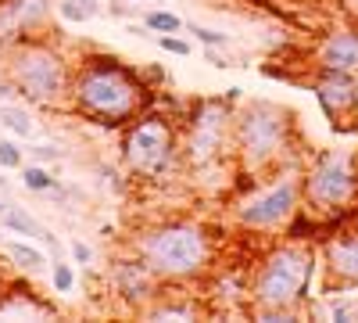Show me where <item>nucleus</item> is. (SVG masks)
Here are the masks:
<instances>
[{
	"label": "nucleus",
	"mask_w": 358,
	"mask_h": 323,
	"mask_svg": "<svg viewBox=\"0 0 358 323\" xmlns=\"http://www.w3.org/2000/svg\"><path fill=\"white\" fill-rule=\"evenodd\" d=\"M319 273V248L312 241L283 238L273 245L248 280V305L251 309H308L312 280Z\"/></svg>",
	"instance_id": "4"
},
{
	"label": "nucleus",
	"mask_w": 358,
	"mask_h": 323,
	"mask_svg": "<svg viewBox=\"0 0 358 323\" xmlns=\"http://www.w3.org/2000/svg\"><path fill=\"white\" fill-rule=\"evenodd\" d=\"M29 155H33V162H40V165H50V162L62 158V148H54V144H36V148H29Z\"/></svg>",
	"instance_id": "28"
},
{
	"label": "nucleus",
	"mask_w": 358,
	"mask_h": 323,
	"mask_svg": "<svg viewBox=\"0 0 358 323\" xmlns=\"http://www.w3.org/2000/svg\"><path fill=\"white\" fill-rule=\"evenodd\" d=\"M25 165V148L15 140H0V169H22Z\"/></svg>",
	"instance_id": "25"
},
{
	"label": "nucleus",
	"mask_w": 358,
	"mask_h": 323,
	"mask_svg": "<svg viewBox=\"0 0 358 323\" xmlns=\"http://www.w3.org/2000/svg\"><path fill=\"white\" fill-rule=\"evenodd\" d=\"M0 226L11 230V233H22V238H29V241H43L54 259H62V245H57V238H54V233H50L33 212H25L18 201H8V198L0 201Z\"/></svg>",
	"instance_id": "15"
},
{
	"label": "nucleus",
	"mask_w": 358,
	"mask_h": 323,
	"mask_svg": "<svg viewBox=\"0 0 358 323\" xmlns=\"http://www.w3.org/2000/svg\"><path fill=\"white\" fill-rule=\"evenodd\" d=\"M4 252H8V259L15 262V266L25 270V273H40V270L47 266V255H43L40 248L29 245V238H25V241H8Z\"/></svg>",
	"instance_id": "18"
},
{
	"label": "nucleus",
	"mask_w": 358,
	"mask_h": 323,
	"mask_svg": "<svg viewBox=\"0 0 358 323\" xmlns=\"http://www.w3.org/2000/svg\"><path fill=\"white\" fill-rule=\"evenodd\" d=\"M0 126H4L11 137H18V140H25V137L36 133V123L29 119V111L18 108V104H11V101L0 104Z\"/></svg>",
	"instance_id": "20"
},
{
	"label": "nucleus",
	"mask_w": 358,
	"mask_h": 323,
	"mask_svg": "<svg viewBox=\"0 0 358 323\" xmlns=\"http://www.w3.org/2000/svg\"><path fill=\"white\" fill-rule=\"evenodd\" d=\"M233 108L229 97H201L187 111V126L179 133V151L183 165L201 172L219 165L226 155H233Z\"/></svg>",
	"instance_id": "9"
},
{
	"label": "nucleus",
	"mask_w": 358,
	"mask_h": 323,
	"mask_svg": "<svg viewBox=\"0 0 358 323\" xmlns=\"http://www.w3.org/2000/svg\"><path fill=\"white\" fill-rule=\"evenodd\" d=\"M54 18V0H0V50L18 43L47 36Z\"/></svg>",
	"instance_id": "13"
},
{
	"label": "nucleus",
	"mask_w": 358,
	"mask_h": 323,
	"mask_svg": "<svg viewBox=\"0 0 358 323\" xmlns=\"http://www.w3.org/2000/svg\"><path fill=\"white\" fill-rule=\"evenodd\" d=\"M11 97H15V86H11V79H8V76H0V104L11 101Z\"/></svg>",
	"instance_id": "30"
},
{
	"label": "nucleus",
	"mask_w": 358,
	"mask_h": 323,
	"mask_svg": "<svg viewBox=\"0 0 358 323\" xmlns=\"http://www.w3.org/2000/svg\"><path fill=\"white\" fill-rule=\"evenodd\" d=\"M251 316L258 323H294V319H301L305 312L301 309H251Z\"/></svg>",
	"instance_id": "24"
},
{
	"label": "nucleus",
	"mask_w": 358,
	"mask_h": 323,
	"mask_svg": "<svg viewBox=\"0 0 358 323\" xmlns=\"http://www.w3.org/2000/svg\"><path fill=\"white\" fill-rule=\"evenodd\" d=\"M312 94L334 130L358 126V76L337 69H312Z\"/></svg>",
	"instance_id": "11"
},
{
	"label": "nucleus",
	"mask_w": 358,
	"mask_h": 323,
	"mask_svg": "<svg viewBox=\"0 0 358 323\" xmlns=\"http://www.w3.org/2000/svg\"><path fill=\"white\" fill-rule=\"evenodd\" d=\"M151 104H155V86L122 57L86 54L72 65L69 111H76L86 123L104 130H122Z\"/></svg>",
	"instance_id": "1"
},
{
	"label": "nucleus",
	"mask_w": 358,
	"mask_h": 323,
	"mask_svg": "<svg viewBox=\"0 0 358 323\" xmlns=\"http://www.w3.org/2000/svg\"><path fill=\"white\" fill-rule=\"evenodd\" d=\"M83 8L90 11V18H94V15L101 11V0H83Z\"/></svg>",
	"instance_id": "31"
},
{
	"label": "nucleus",
	"mask_w": 358,
	"mask_h": 323,
	"mask_svg": "<svg viewBox=\"0 0 358 323\" xmlns=\"http://www.w3.org/2000/svg\"><path fill=\"white\" fill-rule=\"evenodd\" d=\"M22 184H25V191H33V194H62L57 176H54L47 165H40V162L22 165Z\"/></svg>",
	"instance_id": "19"
},
{
	"label": "nucleus",
	"mask_w": 358,
	"mask_h": 323,
	"mask_svg": "<svg viewBox=\"0 0 358 323\" xmlns=\"http://www.w3.org/2000/svg\"><path fill=\"white\" fill-rule=\"evenodd\" d=\"M143 25L151 29V33H158V36H165V33H183V18L172 15V11H165V8L147 11V15H143Z\"/></svg>",
	"instance_id": "21"
},
{
	"label": "nucleus",
	"mask_w": 358,
	"mask_h": 323,
	"mask_svg": "<svg viewBox=\"0 0 358 323\" xmlns=\"http://www.w3.org/2000/svg\"><path fill=\"white\" fill-rule=\"evenodd\" d=\"M162 50L176 54V57H190V40H183L179 33H165V36H155Z\"/></svg>",
	"instance_id": "26"
},
{
	"label": "nucleus",
	"mask_w": 358,
	"mask_h": 323,
	"mask_svg": "<svg viewBox=\"0 0 358 323\" xmlns=\"http://www.w3.org/2000/svg\"><path fill=\"white\" fill-rule=\"evenodd\" d=\"M133 252L151 266L162 284H187L215 266V238L197 219H165L140 230Z\"/></svg>",
	"instance_id": "3"
},
{
	"label": "nucleus",
	"mask_w": 358,
	"mask_h": 323,
	"mask_svg": "<svg viewBox=\"0 0 358 323\" xmlns=\"http://www.w3.org/2000/svg\"><path fill=\"white\" fill-rule=\"evenodd\" d=\"M312 69H337L358 76V25L330 29L312 50Z\"/></svg>",
	"instance_id": "14"
},
{
	"label": "nucleus",
	"mask_w": 358,
	"mask_h": 323,
	"mask_svg": "<svg viewBox=\"0 0 358 323\" xmlns=\"http://www.w3.org/2000/svg\"><path fill=\"white\" fill-rule=\"evenodd\" d=\"M122 4H143V0H122Z\"/></svg>",
	"instance_id": "32"
},
{
	"label": "nucleus",
	"mask_w": 358,
	"mask_h": 323,
	"mask_svg": "<svg viewBox=\"0 0 358 323\" xmlns=\"http://www.w3.org/2000/svg\"><path fill=\"white\" fill-rule=\"evenodd\" d=\"M143 319H162V323H169V319H201L204 316V305L201 302H194V298H187V295H162L147 305L143 312H140Z\"/></svg>",
	"instance_id": "17"
},
{
	"label": "nucleus",
	"mask_w": 358,
	"mask_h": 323,
	"mask_svg": "<svg viewBox=\"0 0 358 323\" xmlns=\"http://www.w3.org/2000/svg\"><path fill=\"white\" fill-rule=\"evenodd\" d=\"M4 191H8V184H4V180H0V194H4Z\"/></svg>",
	"instance_id": "33"
},
{
	"label": "nucleus",
	"mask_w": 358,
	"mask_h": 323,
	"mask_svg": "<svg viewBox=\"0 0 358 323\" xmlns=\"http://www.w3.org/2000/svg\"><path fill=\"white\" fill-rule=\"evenodd\" d=\"M301 205L326 226H344L358 212V155L351 148H322L301 165Z\"/></svg>",
	"instance_id": "6"
},
{
	"label": "nucleus",
	"mask_w": 358,
	"mask_h": 323,
	"mask_svg": "<svg viewBox=\"0 0 358 323\" xmlns=\"http://www.w3.org/2000/svg\"><path fill=\"white\" fill-rule=\"evenodd\" d=\"M183 29L204 47H229V36L219 33V29H208V25H197V22H183Z\"/></svg>",
	"instance_id": "23"
},
{
	"label": "nucleus",
	"mask_w": 358,
	"mask_h": 323,
	"mask_svg": "<svg viewBox=\"0 0 358 323\" xmlns=\"http://www.w3.org/2000/svg\"><path fill=\"white\" fill-rule=\"evenodd\" d=\"M4 76L15 94L36 108H69L72 90V62L69 54L47 36L18 40L4 47Z\"/></svg>",
	"instance_id": "5"
},
{
	"label": "nucleus",
	"mask_w": 358,
	"mask_h": 323,
	"mask_svg": "<svg viewBox=\"0 0 358 323\" xmlns=\"http://www.w3.org/2000/svg\"><path fill=\"white\" fill-rule=\"evenodd\" d=\"M122 165L143 184H162L183 165L179 130L169 115L147 108L122 126Z\"/></svg>",
	"instance_id": "7"
},
{
	"label": "nucleus",
	"mask_w": 358,
	"mask_h": 323,
	"mask_svg": "<svg viewBox=\"0 0 358 323\" xmlns=\"http://www.w3.org/2000/svg\"><path fill=\"white\" fill-rule=\"evenodd\" d=\"M233 162L241 176L276 172L280 165L294 162V111L273 101H248L241 111H233Z\"/></svg>",
	"instance_id": "2"
},
{
	"label": "nucleus",
	"mask_w": 358,
	"mask_h": 323,
	"mask_svg": "<svg viewBox=\"0 0 358 323\" xmlns=\"http://www.w3.org/2000/svg\"><path fill=\"white\" fill-rule=\"evenodd\" d=\"M301 209V165L287 162L251 194L233 205V223L248 233H276Z\"/></svg>",
	"instance_id": "8"
},
{
	"label": "nucleus",
	"mask_w": 358,
	"mask_h": 323,
	"mask_svg": "<svg viewBox=\"0 0 358 323\" xmlns=\"http://www.w3.org/2000/svg\"><path fill=\"white\" fill-rule=\"evenodd\" d=\"M212 4H215V0H212Z\"/></svg>",
	"instance_id": "34"
},
{
	"label": "nucleus",
	"mask_w": 358,
	"mask_h": 323,
	"mask_svg": "<svg viewBox=\"0 0 358 323\" xmlns=\"http://www.w3.org/2000/svg\"><path fill=\"white\" fill-rule=\"evenodd\" d=\"M108 280H111V291H115V295L122 298L133 312H143L147 305L162 295V277L147 266L136 252L126 255V259H115Z\"/></svg>",
	"instance_id": "12"
},
{
	"label": "nucleus",
	"mask_w": 358,
	"mask_h": 323,
	"mask_svg": "<svg viewBox=\"0 0 358 323\" xmlns=\"http://www.w3.org/2000/svg\"><path fill=\"white\" fill-rule=\"evenodd\" d=\"M319 273L326 295L358 291V226H334L319 241Z\"/></svg>",
	"instance_id": "10"
},
{
	"label": "nucleus",
	"mask_w": 358,
	"mask_h": 323,
	"mask_svg": "<svg viewBox=\"0 0 358 323\" xmlns=\"http://www.w3.org/2000/svg\"><path fill=\"white\" fill-rule=\"evenodd\" d=\"M57 11H62V18L65 22H90V11L83 8V0H62V4H57Z\"/></svg>",
	"instance_id": "27"
},
{
	"label": "nucleus",
	"mask_w": 358,
	"mask_h": 323,
	"mask_svg": "<svg viewBox=\"0 0 358 323\" xmlns=\"http://www.w3.org/2000/svg\"><path fill=\"white\" fill-rule=\"evenodd\" d=\"M50 284H54L57 295H72V291H76V270H72V262L54 259L50 262Z\"/></svg>",
	"instance_id": "22"
},
{
	"label": "nucleus",
	"mask_w": 358,
	"mask_h": 323,
	"mask_svg": "<svg viewBox=\"0 0 358 323\" xmlns=\"http://www.w3.org/2000/svg\"><path fill=\"white\" fill-rule=\"evenodd\" d=\"M72 259L83 262V266H90V262H94V248H90L86 241H72Z\"/></svg>",
	"instance_id": "29"
},
{
	"label": "nucleus",
	"mask_w": 358,
	"mask_h": 323,
	"mask_svg": "<svg viewBox=\"0 0 358 323\" xmlns=\"http://www.w3.org/2000/svg\"><path fill=\"white\" fill-rule=\"evenodd\" d=\"M40 319V316H54V309L36 298L29 287H8L0 291V319Z\"/></svg>",
	"instance_id": "16"
}]
</instances>
